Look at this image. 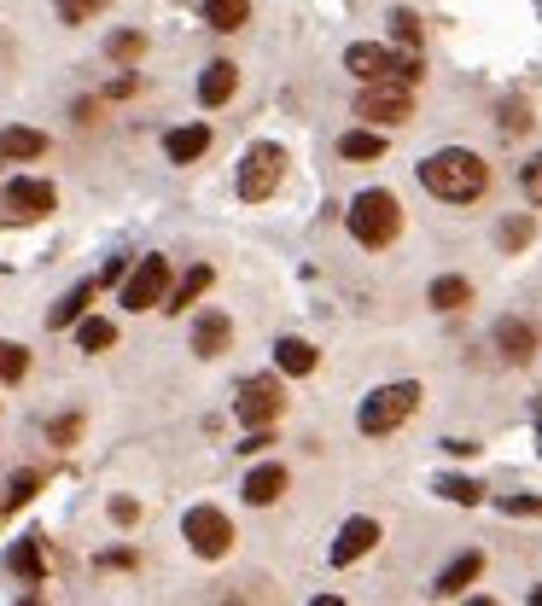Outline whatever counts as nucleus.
Returning <instances> with one entry per match:
<instances>
[{
    "instance_id": "79ce46f5",
    "label": "nucleus",
    "mask_w": 542,
    "mask_h": 606,
    "mask_svg": "<svg viewBox=\"0 0 542 606\" xmlns=\"http://www.w3.org/2000/svg\"><path fill=\"white\" fill-rule=\"evenodd\" d=\"M531 606H542V589H537V595H531Z\"/></svg>"
},
{
    "instance_id": "ea45409f",
    "label": "nucleus",
    "mask_w": 542,
    "mask_h": 606,
    "mask_svg": "<svg viewBox=\"0 0 542 606\" xmlns=\"http://www.w3.org/2000/svg\"><path fill=\"white\" fill-rule=\"evenodd\" d=\"M309 606H344V601H339V595H315Z\"/></svg>"
},
{
    "instance_id": "f704fd0d",
    "label": "nucleus",
    "mask_w": 542,
    "mask_h": 606,
    "mask_svg": "<svg viewBox=\"0 0 542 606\" xmlns=\"http://www.w3.org/2000/svg\"><path fill=\"white\" fill-rule=\"evenodd\" d=\"M525 239H531V216H519V222H502V245H508V251H519Z\"/></svg>"
},
{
    "instance_id": "9b49d317",
    "label": "nucleus",
    "mask_w": 542,
    "mask_h": 606,
    "mask_svg": "<svg viewBox=\"0 0 542 606\" xmlns=\"http://www.w3.org/2000/svg\"><path fill=\"white\" fill-rule=\"evenodd\" d=\"M379 537H385V531H379V519H368V513L344 519L339 537H333V566H356V560H362V554H368Z\"/></svg>"
},
{
    "instance_id": "bb28decb",
    "label": "nucleus",
    "mask_w": 542,
    "mask_h": 606,
    "mask_svg": "<svg viewBox=\"0 0 542 606\" xmlns=\"http://www.w3.org/2000/svg\"><path fill=\"white\" fill-rule=\"evenodd\" d=\"M24 373H30V350H24V344H12V338H0V379H6V385H18Z\"/></svg>"
},
{
    "instance_id": "37998d69",
    "label": "nucleus",
    "mask_w": 542,
    "mask_h": 606,
    "mask_svg": "<svg viewBox=\"0 0 542 606\" xmlns=\"http://www.w3.org/2000/svg\"><path fill=\"white\" fill-rule=\"evenodd\" d=\"M24 606H41V601H35V595H30V601H24Z\"/></svg>"
},
{
    "instance_id": "a19ab883",
    "label": "nucleus",
    "mask_w": 542,
    "mask_h": 606,
    "mask_svg": "<svg viewBox=\"0 0 542 606\" xmlns=\"http://www.w3.org/2000/svg\"><path fill=\"white\" fill-rule=\"evenodd\" d=\"M461 606H496V601H484V595H473V601H461Z\"/></svg>"
},
{
    "instance_id": "4468645a",
    "label": "nucleus",
    "mask_w": 542,
    "mask_h": 606,
    "mask_svg": "<svg viewBox=\"0 0 542 606\" xmlns=\"http://www.w3.org/2000/svg\"><path fill=\"white\" fill-rule=\"evenodd\" d=\"M234 88H239L234 59H210V65H204V76H199V100L204 105H228L234 100Z\"/></svg>"
},
{
    "instance_id": "ddd939ff",
    "label": "nucleus",
    "mask_w": 542,
    "mask_h": 606,
    "mask_svg": "<svg viewBox=\"0 0 542 606\" xmlns=\"http://www.w3.org/2000/svg\"><path fill=\"white\" fill-rule=\"evenodd\" d=\"M478 572H484V554H478V548H467L461 560H449V566L438 572V583H432V595H443V601H449V595H467V583H473Z\"/></svg>"
},
{
    "instance_id": "20e7f679",
    "label": "nucleus",
    "mask_w": 542,
    "mask_h": 606,
    "mask_svg": "<svg viewBox=\"0 0 542 606\" xmlns=\"http://www.w3.org/2000/svg\"><path fill=\"white\" fill-rule=\"evenodd\" d=\"M414 408H420V385H414V379H397V385H379L368 403L356 408V426H362L368 438H385V432L403 426Z\"/></svg>"
},
{
    "instance_id": "6ab92c4d",
    "label": "nucleus",
    "mask_w": 542,
    "mask_h": 606,
    "mask_svg": "<svg viewBox=\"0 0 542 606\" xmlns=\"http://www.w3.org/2000/svg\"><path fill=\"white\" fill-rule=\"evenodd\" d=\"M6 566H12V577H24V583H41V577H47V560H41V542H35V537H18V542H12Z\"/></svg>"
},
{
    "instance_id": "6e6552de",
    "label": "nucleus",
    "mask_w": 542,
    "mask_h": 606,
    "mask_svg": "<svg viewBox=\"0 0 542 606\" xmlns=\"http://www.w3.org/2000/svg\"><path fill=\"white\" fill-rule=\"evenodd\" d=\"M53 204H59L53 181H35V175H18V181L0 187V210H6L12 222H35V216H47Z\"/></svg>"
},
{
    "instance_id": "1a4fd4ad",
    "label": "nucleus",
    "mask_w": 542,
    "mask_h": 606,
    "mask_svg": "<svg viewBox=\"0 0 542 606\" xmlns=\"http://www.w3.org/2000/svg\"><path fill=\"white\" fill-rule=\"evenodd\" d=\"M164 298H170V263L140 257V269L123 280V309H164Z\"/></svg>"
},
{
    "instance_id": "c756f323",
    "label": "nucleus",
    "mask_w": 542,
    "mask_h": 606,
    "mask_svg": "<svg viewBox=\"0 0 542 606\" xmlns=\"http://www.w3.org/2000/svg\"><path fill=\"white\" fill-rule=\"evenodd\" d=\"M438 496H449V502H461V507L484 502V490H478L473 478H438Z\"/></svg>"
},
{
    "instance_id": "423d86ee",
    "label": "nucleus",
    "mask_w": 542,
    "mask_h": 606,
    "mask_svg": "<svg viewBox=\"0 0 542 606\" xmlns=\"http://www.w3.org/2000/svg\"><path fill=\"white\" fill-rule=\"evenodd\" d=\"M280 175H286V152H280L274 140H257V146L239 158V199L263 204L274 187H280Z\"/></svg>"
},
{
    "instance_id": "39448f33",
    "label": "nucleus",
    "mask_w": 542,
    "mask_h": 606,
    "mask_svg": "<svg viewBox=\"0 0 542 606\" xmlns=\"http://www.w3.org/2000/svg\"><path fill=\"white\" fill-rule=\"evenodd\" d=\"M286 408V391H280V373H251L234 397V420L245 432H269Z\"/></svg>"
},
{
    "instance_id": "4c0bfd02",
    "label": "nucleus",
    "mask_w": 542,
    "mask_h": 606,
    "mask_svg": "<svg viewBox=\"0 0 542 606\" xmlns=\"http://www.w3.org/2000/svg\"><path fill=\"white\" fill-rule=\"evenodd\" d=\"M105 94H111V100H129V94H135V76H117V82H111Z\"/></svg>"
},
{
    "instance_id": "58836bf2",
    "label": "nucleus",
    "mask_w": 542,
    "mask_h": 606,
    "mask_svg": "<svg viewBox=\"0 0 542 606\" xmlns=\"http://www.w3.org/2000/svg\"><path fill=\"white\" fill-rule=\"evenodd\" d=\"M100 566H135V554L129 548H111V554H100Z\"/></svg>"
},
{
    "instance_id": "cd10ccee",
    "label": "nucleus",
    "mask_w": 542,
    "mask_h": 606,
    "mask_svg": "<svg viewBox=\"0 0 542 606\" xmlns=\"http://www.w3.org/2000/svg\"><path fill=\"white\" fill-rule=\"evenodd\" d=\"M111 338H117V327H111V321H100V315H88V321L76 327V344H82V350H105Z\"/></svg>"
},
{
    "instance_id": "2f4dec72",
    "label": "nucleus",
    "mask_w": 542,
    "mask_h": 606,
    "mask_svg": "<svg viewBox=\"0 0 542 606\" xmlns=\"http://www.w3.org/2000/svg\"><path fill=\"white\" fill-rule=\"evenodd\" d=\"M47 438L59 443V449H70V443L82 438V414H65V420H53V426H47Z\"/></svg>"
},
{
    "instance_id": "f3484780",
    "label": "nucleus",
    "mask_w": 542,
    "mask_h": 606,
    "mask_svg": "<svg viewBox=\"0 0 542 606\" xmlns=\"http://www.w3.org/2000/svg\"><path fill=\"white\" fill-rule=\"evenodd\" d=\"M228 344H234V321H228L222 309L199 315V327H193V350H199V356H222Z\"/></svg>"
},
{
    "instance_id": "5701e85b",
    "label": "nucleus",
    "mask_w": 542,
    "mask_h": 606,
    "mask_svg": "<svg viewBox=\"0 0 542 606\" xmlns=\"http://www.w3.org/2000/svg\"><path fill=\"white\" fill-rule=\"evenodd\" d=\"M426 303L449 315V309H461V303H473V286H467L461 274H438V280H432V292H426Z\"/></svg>"
},
{
    "instance_id": "f257e3e1",
    "label": "nucleus",
    "mask_w": 542,
    "mask_h": 606,
    "mask_svg": "<svg viewBox=\"0 0 542 606\" xmlns=\"http://www.w3.org/2000/svg\"><path fill=\"white\" fill-rule=\"evenodd\" d=\"M420 187L443 204H473L490 187V164L478 152H467V146H443V152H432L420 164Z\"/></svg>"
},
{
    "instance_id": "412c9836",
    "label": "nucleus",
    "mask_w": 542,
    "mask_h": 606,
    "mask_svg": "<svg viewBox=\"0 0 542 606\" xmlns=\"http://www.w3.org/2000/svg\"><path fill=\"white\" fill-rule=\"evenodd\" d=\"M245 18H251V0H204V24H210V30L234 35Z\"/></svg>"
},
{
    "instance_id": "c85d7f7f",
    "label": "nucleus",
    "mask_w": 542,
    "mask_h": 606,
    "mask_svg": "<svg viewBox=\"0 0 542 606\" xmlns=\"http://www.w3.org/2000/svg\"><path fill=\"white\" fill-rule=\"evenodd\" d=\"M35 490H41V472H30V467L12 472V484H6V507H24V502L35 496Z\"/></svg>"
},
{
    "instance_id": "9d476101",
    "label": "nucleus",
    "mask_w": 542,
    "mask_h": 606,
    "mask_svg": "<svg viewBox=\"0 0 542 606\" xmlns=\"http://www.w3.org/2000/svg\"><path fill=\"white\" fill-rule=\"evenodd\" d=\"M356 117L379 123V129H397V123L414 117V100H408V88H362L356 94Z\"/></svg>"
},
{
    "instance_id": "393cba45",
    "label": "nucleus",
    "mask_w": 542,
    "mask_h": 606,
    "mask_svg": "<svg viewBox=\"0 0 542 606\" xmlns=\"http://www.w3.org/2000/svg\"><path fill=\"white\" fill-rule=\"evenodd\" d=\"M140 53H146V35H140V30L105 35V59H111V65H135Z\"/></svg>"
},
{
    "instance_id": "f03ea898",
    "label": "nucleus",
    "mask_w": 542,
    "mask_h": 606,
    "mask_svg": "<svg viewBox=\"0 0 542 606\" xmlns=\"http://www.w3.org/2000/svg\"><path fill=\"white\" fill-rule=\"evenodd\" d=\"M344 222H350L356 245H368V251H385L391 239L403 234V204H397V193H385V187H368V193H356V199H350Z\"/></svg>"
},
{
    "instance_id": "a878e982",
    "label": "nucleus",
    "mask_w": 542,
    "mask_h": 606,
    "mask_svg": "<svg viewBox=\"0 0 542 606\" xmlns=\"http://www.w3.org/2000/svg\"><path fill=\"white\" fill-rule=\"evenodd\" d=\"M339 152L344 158H385V135L379 129H350V135H339Z\"/></svg>"
},
{
    "instance_id": "dca6fc26",
    "label": "nucleus",
    "mask_w": 542,
    "mask_h": 606,
    "mask_svg": "<svg viewBox=\"0 0 542 606\" xmlns=\"http://www.w3.org/2000/svg\"><path fill=\"white\" fill-rule=\"evenodd\" d=\"M204 152H210V129H204V123H187V129H170V135H164V158H170V164H193Z\"/></svg>"
},
{
    "instance_id": "aec40b11",
    "label": "nucleus",
    "mask_w": 542,
    "mask_h": 606,
    "mask_svg": "<svg viewBox=\"0 0 542 606\" xmlns=\"http://www.w3.org/2000/svg\"><path fill=\"white\" fill-rule=\"evenodd\" d=\"M274 362H280V373L304 379V373H315V344H309V338H280V344H274Z\"/></svg>"
},
{
    "instance_id": "4be33fe9",
    "label": "nucleus",
    "mask_w": 542,
    "mask_h": 606,
    "mask_svg": "<svg viewBox=\"0 0 542 606\" xmlns=\"http://www.w3.org/2000/svg\"><path fill=\"white\" fill-rule=\"evenodd\" d=\"M204 292H210V269L199 263V269H187V274H181V280L170 286V298H164V309H170V315H181V309H187L193 298H204Z\"/></svg>"
},
{
    "instance_id": "f8f14e48",
    "label": "nucleus",
    "mask_w": 542,
    "mask_h": 606,
    "mask_svg": "<svg viewBox=\"0 0 542 606\" xmlns=\"http://www.w3.org/2000/svg\"><path fill=\"white\" fill-rule=\"evenodd\" d=\"M496 350H502L508 362H531V356H537V327H531V321H519V315L496 321Z\"/></svg>"
},
{
    "instance_id": "a211bd4d",
    "label": "nucleus",
    "mask_w": 542,
    "mask_h": 606,
    "mask_svg": "<svg viewBox=\"0 0 542 606\" xmlns=\"http://www.w3.org/2000/svg\"><path fill=\"white\" fill-rule=\"evenodd\" d=\"M245 502L251 507H269V502H280V490H286V467L280 461H269V467H257V472H245Z\"/></svg>"
},
{
    "instance_id": "473e14b6",
    "label": "nucleus",
    "mask_w": 542,
    "mask_h": 606,
    "mask_svg": "<svg viewBox=\"0 0 542 606\" xmlns=\"http://www.w3.org/2000/svg\"><path fill=\"white\" fill-rule=\"evenodd\" d=\"M519 187H525V199H531V204H542V152L519 169Z\"/></svg>"
},
{
    "instance_id": "2eb2a0df",
    "label": "nucleus",
    "mask_w": 542,
    "mask_h": 606,
    "mask_svg": "<svg viewBox=\"0 0 542 606\" xmlns=\"http://www.w3.org/2000/svg\"><path fill=\"white\" fill-rule=\"evenodd\" d=\"M41 152H47V135H41V129H24V123L0 129V158H6V164H30Z\"/></svg>"
},
{
    "instance_id": "b1692460",
    "label": "nucleus",
    "mask_w": 542,
    "mask_h": 606,
    "mask_svg": "<svg viewBox=\"0 0 542 606\" xmlns=\"http://www.w3.org/2000/svg\"><path fill=\"white\" fill-rule=\"evenodd\" d=\"M94 292H100V286H94V280H82V286H76V292H70L65 303H53V315H47V327H70V321H82V309L94 303Z\"/></svg>"
},
{
    "instance_id": "c9c22d12",
    "label": "nucleus",
    "mask_w": 542,
    "mask_h": 606,
    "mask_svg": "<svg viewBox=\"0 0 542 606\" xmlns=\"http://www.w3.org/2000/svg\"><path fill=\"white\" fill-rule=\"evenodd\" d=\"M502 513H542L537 496H502Z\"/></svg>"
},
{
    "instance_id": "7ed1b4c3",
    "label": "nucleus",
    "mask_w": 542,
    "mask_h": 606,
    "mask_svg": "<svg viewBox=\"0 0 542 606\" xmlns=\"http://www.w3.org/2000/svg\"><path fill=\"white\" fill-rule=\"evenodd\" d=\"M344 70H356L368 88H414L420 82V53H397V47H379V41H356L344 53Z\"/></svg>"
},
{
    "instance_id": "e433bc0d",
    "label": "nucleus",
    "mask_w": 542,
    "mask_h": 606,
    "mask_svg": "<svg viewBox=\"0 0 542 606\" xmlns=\"http://www.w3.org/2000/svg\"><path fill=\"white\" fill-rule=\"evenodd\" d=\"M111 519H117V525H135V519H140V507L129 502V496H117V502H111Z\"/></svg>"
},
{
    "instance_id": "0eeeda50",
    "label": "nucleus",
    "mask_w": 542,
    "mask_h": 606,
    "mask_svg": "<svg viewBox=\"0 0 542 606\" xmlns=\"http://www.w3.org/2000/svg\"><path fill=\"white\" fill-rule=\"evenodd\" d=\"M181 537L193 542V554H204V560H222V554L234 548V525H228V513H222V507H187Z\"/></svg>"
},
{
    "instance_id": "7c9ffc66",
    "label": "nucleus",
    "mask_w": 542,
    "mask_h": 606,
    "mask_svg": "<svg viewBox=\"0 0 542 606\" xmlns=\"http://www.w3.org/2000/svg\"><path fill=\"white\" fill-rule=\"evenodd\" d=\"M94 12H105V0H59V24H88Z\"/></svg>"
},
{
    "instance_id": "72a5a7b5",
    "label": "nucleus",
    "mask_w": 542,
    "mask_h": 606,
    "mask_svg": "<svg viewBox=\"0 0 542 606\" xmlns=\"http://www.w3.org/2000/svg\"><path fill=\"white\" fill-rule=\"evenodd\" d=\"M391 24H397V41H403V53H414V47H420V18H414V12H397Z\"/></svg>"
}]
</instances>
